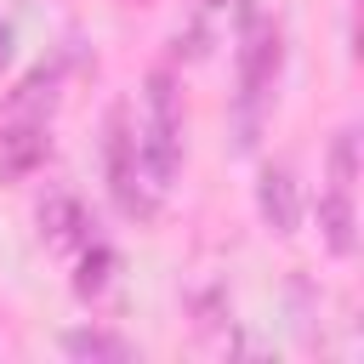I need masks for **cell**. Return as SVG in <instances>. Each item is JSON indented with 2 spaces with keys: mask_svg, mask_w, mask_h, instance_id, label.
<instances>
[{
  "mask_svg": "<svg viewBox=\"0 0 364 364\" xmlns=\"http://www.w3.org/2000/svg\"><path fill=\"white\" fill-rule=\"evenodd\" d=\"M318 233L336 256H353L358 250V216H353V193L347 188H330L318 199Z\"/></svg>",
  "mask_w": 364,
  "mask_h": 364,
  "instance_id": "ba28073f",
  "label": "cell"
},
{
  "mask_svg": "<svg viewBox=\"0 0 364 364\" xmlns=\"http://www.w3.org/2000/svg\"><path fill=\"white\" fill-rule=\"evenodd\" d=\"M114 267H119V256L108 250V245H91L85 239V256H80V273H74V290L91 301V296H102L108 290V279H114Z\"/></svg>",
  "mask_w": 364,
  "mask_h": 364,
  "instance_id": "9c48e42d",
  "label": "cell"
},
{
  "mask_svg": "<svg viewBox=\"0 0 364 364\" xmlns=\"http://www.w3.org/2000/svg\"><path fill=\"white\" fill-rule=\"evenodd\" d=\"M256 210H262V222H267L279 239L296 233V222H301V199H296V176H290V165H267V171H262V182H256Z\"/></svg>",
  "mask_w": 364,
  "mask_h": 364,
  "instance_id": "8992f818",
  "label": "cell"
},
{
  "mask_svg": "<svg viewBox=\"0 0 364 364\" xmlns=\"http://www.w3.org/2000/svg\"><path fill=\"white\" fill-rule=\"evenodd\" d=\"M34 222H40V239H46L51 250H80V245L91 239V216H85V205H80L68 188H51V193L40 199V210H34Z\"/></svg>",
  "mask_w": 364,
  "mask_h": 364,
  "instance_id": "5b68a950",
  "label": "cell"
},
{
  "mask_svg": "<svg viewBox=\"0 0 364 364\" xmlns=\"http://www.w3.org/2000/svg\"><path fill=\"white\" fill-rule=\"evenodd\" d=\"M57 85H63V68H57V63H51V68H34V74L6 97L0 119H51V108H57Z\"/></svg>",
  "mask_w": 364,
  "mask_h": 364,
  "instance_id": "52a82bcc",
  "label": "cell"
},
{
  "mask_svg": "<svg viewBox=\"0 0 364 364\" xmlns=\"http://www.w3.org/2000/svg\"><path fill=\"white\" fill-rule=\"evenodd\" d=\"M51 154V119H0V182H23Z\"/></svg>",
  "mask_w": 364,
  "mask_h": 364,
  "instance_id": "277c9868",
  "label": "cell"
},
{
  "mask_svg": "<svg viewBox=\"0 0 364 364\" xmlns=\"http://www.w3.org/2000/svg\"><path fill=\"white\" fill-rule=\"evenodd\" d=\"M11 40H17V34H11V23H0V68L11 63Z\"/></svg>",
  "mask_w": 364,
  "mask_h": 364,
  "instance_id": "7c38bea8",
  "label": "cell"
},
{
  "mask_svg": "<svg viewBox=\"0 0 364 364\" xmlns=\"http://www.w3.org/2000/svg\"><path fill=\"white\" fill-rule=\"evenodd\" d=\"M63 353L68 358H108V364H119V358H131V341H119L108 330H68L63 336Z\"/></svg>",
  "mask_w": 364,
  "mask_h": 364,
  "instance_id": "30bf717a",
  "label": "cell"
},
{
  "mask_svg": "<svg viewBox=\"0 0 364 364\" xmlns=\"http://www.w3.org/2000/svg\"><path fill=\"white\" fill-rule=\"evenodd\" d=\"M279 63H284V34L256 6H245V40H239V148H256L262 102H267L273 80H279Z\"/></svg>",
  "mask_w": 364,
  "mask_h": 364,
  "instance_id": "6da1fadb",
  "label": "cell"
},
{
  "mask_svg": "<svg viewBox=\"0 0 364 364\" xmlns=\"http://www.w3.org/2000/svg\"><path fill=\"white\" fill-rule=\"evenodd\" d=\"M136 159H142L154 188H171V176L182 171V97H176L171 68L148 74V119L136 136Z\"/></svg>",
  "mask_w": 364,
  "mask_h": 364,
  "instance_id": "7a4b0ae2",
  "label": "cell"
},
{
  "mask_svg": "<svg viewBox=\"0 0 364 364\" xmlns=\"http://www.w3.org/2000/svg\"><path fill=\"white\" fill-rule=\"evenodd\" d=\"M353 176H358V131L341 125L336 142H330V188H347L353 193Z\"/></svg>",
  "mask_w": 364,
  "mask_h": 364,
  "instance_id": "8fae6325",
  "label": "cell"
},
{
  "mask_svg": "<svg viewBox=\"0 0 364 364\" xmlns=\"http://www.w3.org/2000/svg\"><path fill=\"white\" fill-rule=\"evenodd\" d=\"M199 6H205V11H210V6H222V0H199Z\"/></svg>",
  "mask_w": 364,
  "mask_h": 364,
  "instance_id": "4fadbf2b",
  "label": "cell"
},
{
  "mask_svg": "<svg viewBox=\"0 0 364 364\" xmlns=\"http://www.w3.org/2000/svg\"><path fill=\"white\" fill-rule=\"evenodd\" d=\"M136 171H142L136 136H131V125H125V108H114V114H108V193H114V205H119L125 216L148 222V216H154V199L136 188Z\"/></svg>",
  "mask_w": 364,
  "mask_h": 364,
  "instance_id": "3957f363",
  "label": "cell"
}]
</instances>
